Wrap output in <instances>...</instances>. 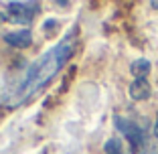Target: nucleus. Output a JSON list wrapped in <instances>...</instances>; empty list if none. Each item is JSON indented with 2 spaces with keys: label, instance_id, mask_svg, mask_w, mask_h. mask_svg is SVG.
Wrapping results in <instances>:
<instances>
[{
  "label": "nucleus",
  "instance_id": "nucleus-3",
  "mask_svg": "<svg viewBox=\"0 0 158 154\" xmlns=\"http://www.w3.org/2000/svg\"><path fill=\"white\" fill-rule=\"evenodd\" d=\"M6 10H8V20L16 24H28L33 23V19L39 12V2H6Z\"/></svg>",
  "mask_w": 158,
  "mask_h": 154
},
{
  "label": "nucleus",
  "instance_id": "nucleus-5",
  "mask_svg": "<svg viewBox=\"0 0 158 154\" xmlns=\"http://www.w3.org/2000/svg\"><path fill=\"white\" fill-rule=\"evenodd\" d=\"M152 94V87H150L148 79H134L130 85V98L134 102H144V99L150 98Z\"/></svg>",
  "mask_w": 158,
  "mask_h": 154
},
{
  "label": "nucleus",
  "instance_id": "nucleus-10",
  "mask_svg": "<svg viewBox=\"0 0 158 154\" xmlns=\"http://www.w3.org/2000/svg\"><path fill=\"white\" fill-rule=\"evenodd\" d=\"M2 20H8V14H4V12H0V23Z\"/></svg>",
  "mask_w": 158,
  "mask_h": 154
},
{
  "label": "nucleus",
  "instance_id": "nucleus-6",
  "mask_svg": "<svg viewBox=\"0 0 158 154\" xmlns=\"http://www.w3.org/2000/svg\"><path fill=\"white\" fill-rule=\"evenodd\" d=\"M150 69H152V65H150L148 59H136L130 65V71H132V75H136V79H146Z\"/></svg>",
  "mask_w": 158,
  "mask_h": 154
},
{
  "label": "nucleus",
  "instance_id": "nucleus-8",
  "mask_svg": "<svg viewBox=\"0 0 158 154\" xmlns=\"http://www.w3.org/2000/svg\"><path fill=\"white\" fill-rule=\"evenodd\" d=\"M142 154H158V146H154V144H146L144 148L140 150Z\"/></svg>",
  "mask_w": 158,
  "mask_h": 154
},
{
  "label": "nucleus",
  "instance_id": "nucleus-9",
  "mask_svg": "<svg viewBox=\"0 0 158 154\" xmlns=\"http://www.w3.org/2000/svg\"><path fill=\"white\" fill-rule=\"evenodd\" d=\"M154 136H156V140H158V116H156V122H154Z\"/></svg>",
  "mask_w": 158,
  "mask_h": 154
},
{
  "label": "nucleus",
  "instance_id": "nucleus-7",
  "mask_svg": "<svg viewBox=\"0 0 158 154\" xmlns=\"http://www.w3.org/2000/svg\"><path fill=\"white\" fill-rule=\"evenodd\" d=\"M103 150H106V154H124L122 140H118V138H110L106 142V146H103Z\"/></svg>",
  "mask_w": 158,
  "mask_h": 154
},
{
  "label": "nucleus",
  "instance_id": "nucleus-4",
  "mask_svg": "<svg viewBox=\"0 0 158 154\" xmlns=\"http://www.w3.org/2000/svg\"><path fill=\"white\" fill-rule=\"evenodd\" d=\"M4 43H8L10 47H16V49H27L33 43V33H31V28L12 31V33L4 35Z\"/></svg>",
  "mask_w": 158,
  "mask_h": 154
},
{
  "label": "nucleus",
  "instance_id": "nucleus-11",
  "mask_svg": "<svg viewBox=\"0 0 158 154\" xmlns=\"http://www.w3.org/2000/svg\"><path fill=\"white\" fill-rule=\"evenodd\" d=\"M150 6H152V8H158V2L154 0V2H150Z\"/></svg>",
  "mask_w": 158,
  "mask_h": 154
},
{
  "label": "nucleus",
  "instance_id": "nucleus-2",
  "mask_svg": "<svg viewBox=\"0 0 158 154\" xmlns=\"http://www.w3.org/2000/svg\"><path fill=\"white\" fill-rule=\"evenodd\" d=\"M114 124H116V128L126 136V140L130 142L132 152H138V150H142L146 146L144 128H140L138 124H134V122H130V120H126V118H122V116H116V118H114Z\"/></svg>",
  "mask_w": 158,
  "mask_h": 154
},
{
  "label": "nucleus",
  "instance_id": "nucleus-1",
  "mask_svg": "<svg viewBox=\"0 0 158 154\" xmlns=\"http://www.w3.org/2000/svg\"><path fill=\"white\" fill-rule=\"evenodd\" d=\"M75 45H77V28L73 27L53 49L43 53L24 71L12 75L6 83H2V87H0V106L14 110V107L27 103L28 99H33L65 67V63L75 51Z\"/></svg>",
  "mask_w": 158,
  "mask_h": 154
}]
</instances>
